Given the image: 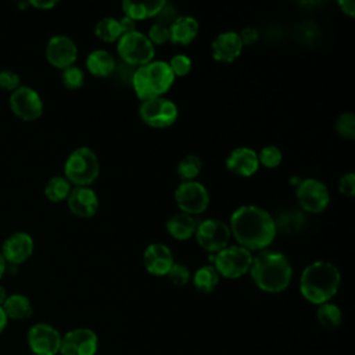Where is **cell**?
Here are the masks:
<instances>
[{
  "instance_id": "6da1fadb",
  "label": "cell",
  "mask_w": 355,
  "mask_h": 355,
  "mask_svg": "<svg viewBox=\"0 0 355 355\" xmlns=\"http://www.w3.org/2000/svg\"><path fill=\"white\" fill-rule=\"evenodd\" d=\"M229 229L239 245L250 251L266 250L277 233L275 218L252 204L241 205L232 212Z\"/></svg>"
},
{
  "instance_id": "7a4b0ae2",
  "label": "cell",
  "mask_w": 355,
  "mask_h": 355,
  "mask_svg": "<svg viewBox=\"0 0 355 355\" xmlns=\"http://www.w3.org/2000/svg\"><path fill=\"white\" fill-rule=\"evenodd\" d=\"M250 273L259 290L276 294L290 286L293 266L283 252L262 250L252 257Z\"/></svg>"
},
{
  "instance_id": "3957f363",
  "label": "cell",
  "mask_w": 355,
  "mask_h": 355,
  "mask_svg": "<svg viewBox=\"0 0 355 355\" xmlns=\"http://www.w3.org/2000/svg\"><path fill=\"white\" fill-rule=\"evenodd\" d=\"M341 275L337 266L329 261L318 259L306 265L300 277L302 297L315 305L329 302L338 291Z\"/></svg>"
},
{
  "instance_id": "277c9868",
  "label": "cell",
  "mask_w": 355,
  "mask_h": 355,
  "mask_svg": "<svg viewBox=\"0 0 355 355\" xmlns=\"http://www.w3.org/2000/svg\"><path fill=\"white\" fill-rule=\"evenodd\" d=\"M175 75L169 64L164 60H153L135 68L130 83L136 96L144 101L154 97H162L171 89Z\"/></svg>"
},
{
  "instance_id": "5b68a950",
  "label": "cell",
  "mask_w": 355,
  "mask_h": 355,
  "mask_svg": "<svg viewBox=\"0 0 355 355\" xmlns=\"http://www.w3.org/2000/svg\"><path fill=\"white\" fill-rule=\"evenodd\" d=\"M98 175V157L86 146L72 150L64 162V176L73 186H90Z\"/></svg>"
},
{
  "instance_id": "8992f818",
  "label": "cell",
  "mask_w": 355,
  "mask_h": 355,
  "mask_svg": "<svg viewBox=\"0 0 355 355\" xmlns=\"http://www.w3.org/2000/svg\"><path fill=\"white\" fill-rule=\"evenodd\" d=\"M252 257L254 255L250 250L239 244H233L219 250L211 255L209 259L219 276L226 279H239L250 272Z\"/></svg>"
},
{
  "instance_id": "52a82bcc",
  "label": "cell",
  "mask_w": 355,
  "mask_h": 355,
  "mask_svg": "<svg viewBox=\"0 0 355 355\" xmlns=\"http://www.w3.org/2000/svg\"><path fill=\"white\" fill-rule=\"evenodd\" d=\"M116 51L122 60V62L140 67L154 60L155 47L148 40L147 35L140 31H133L123 33L116 42Z\"/></svg>"
},
{
  "instance_id": "ba28073f",
  "label": "cell",
  "mask_w": 355,
  "mask_h": 355,
  "mask_svg": "<svg viewBox=\"0 0 355 355\" xmlns=\"http://www.w3.org/2000/svg\"><path fill=\"white\" fill-rule=\"evenodd\" d=\"M139 116L146 125L162 129L169 128L176 122L179 116V110L172 100L164 96L154 97L140 103Z\"/></svg>"
},
{
  "instance_id": "9c48e42d",
  "label": "cell",
  "mask_w": 355,
  "mask_h": 355,
  "mask_svg": "<svg viewBox=\"0 0 355 355\" xmlns=\"http://www.w3.org/2000/svg\"><path fill=\"white\" fill-rule=\"evenodd\" d=\"M295 198L304 211L319 214L327 208L330 193L322 180L316 178H305L295 186Z\"/></svg>"
},
{
  "instance_id": "30bf717a",
  "label": "cell",
  "mask_w": 355,
  "mask_h": 355,
  "mask_svg": "<svg viewBox=\"0 0 355 355\" xmlns=\"http://www.w3.org/2000/svg\"><path fill=\"white\" fill-rule=\"evenodd\" d=\"M173 197L179 209L193 216L202 214L209 205V193L207 187L197 180L180 182L175 189Z\"/></svg>"
},
{
  "instance_id": "8fae6325",
  "label": "cell",
  "mask_w": 355,
  "mask_h": 355,
  "mask_svg": "<svg viewBox=\"0 0 355 355\" xmlns=\"http://www.w3.org/2000/svg\"><path fill=\"white\" fill-rule=\"evenodd\" d=\"M194 236L201 248L208 252H218L229 245L232 233L226 222L216 218H208L198 222Z\"/></svg>"
},
{
  "instance_id": "7c38bea8",
  "label": "cell",
  "mask_w": 355,
  "mask_h": 355,
  "mask_svg": "<svg viewBox=\"0 0 355 355\" xmlns=\"http://www.w3.org/2000/svg\"><path fill=\"white\" fill-rule=\"evenodd\" d=\"M8 104L15 116L28 122L40 118L44 110L42 96L26 85H21L10 93Z\"/></svg>"
},
{
  "instance_id": "4fadbf2b",
  "label": "cell",
  "mask_w": 355,
  "mask_h": 355,
  "mask_svg": "<svg viewBox=\"0 0 355 355\" xmlns=\"http://www.w3.org/2000/svg\"><path fill=\"white\" fill-rule=\"evenodd\" d=\"M62 336L49 323H36L26 333L28 347L35 355H57Z\"/></svg>"
},
{
  "instance_id": "5bb4252c",
  "label": "cell",
  "mask_w": 355,
  "mask_h": 355,
  "mask_svg": "<svg viewBox=\"0 0 355 355\" xmlns=\"http://www.w3.org/2000/svg\"><path fill=\"white\" fill-rule=\"evenodd\" d=\"M98 348L97 334L87 327H76L61 338L60 355H96Z\"/></svg>"
},
{
  "instance_id": "9a60e30c",
  "label": "cell",
  "mask_w": 355,
  "mask_h": 355,
  "mask_svg": "<svg viewBox=\"0 0 355 355\" xmlns=\"http://www.w3.org/2000/svg\"><path fill=\"white\" fill-rule=\"evenodd\" d=\"M44 53H46L47 61L53 67L58 69H64L75 64L78 57V46L72 37L58 33V35H53L47 40Z\"/></svg>"
},
{
  "instance_id": "2e32d148",
  "label": "cell",
  "mask_w": 355,
  "mask_h": 355,
  "mask_svg": "<svg viewBox=\"0 0 355 355\" xmlns=\"http://www.w3.org/2000/svg\"><path fill=\"white\" fill-rule=\"evenodd\" d=\"M35 250L33 239L29 233L18 230L7 236L1 244L0 254L8 265L18 266L31 258Z\"/></svg>"
},
{
  "instance_id": "e0dca14e",
  "label": "cell",
  "mask_w": 355,
  "mask_h": 355,
  "mask_svg": "<svg viewBox=\"0 0 355 355\" xmlns=\"http://www.w3.org/2000/svg\"><path fill=\"white\" fill-rule=\"evenodd\" d=\"M67 204L75 216L92 218L98 209V197L89 186H75L67 198Z\"/></svg>"
},
{
  "instance_id": "ac0fdd59",
  "label": "cell",
  "mask_w": 355,
  "mask_h": 355,
  "mask_svg": "<svg viewBox=\"0 0 355 355\" xmlns=\"http://www.w3.org/2000/svg\"><path fill=\"white\" fill-rule=\"evenodd\" d=\"M143 263L148 273L154 276H165L175 261L173 254L166 244L151 243L143 252Z\"/></svg>"
},
{
  "instance_id": "d6986e66",
  "label": "cell",
  "mask_w": 355,
  "mask_h": 355,
  "mask_svg": "<svg viewBox=\"0 0 355 355\" xmlns=\"http://www.w3.org/2000/svg\"><path fill=\"white\" fill-rule=\"evenodd\" d=\"M226 168L237 175V176H243V178H248L251 175H254L258 168H259V162H258V154L254 148L251 147H236L233 148L226 159H225Z\"/></svg>"
},
{
  "instance_id": "ffe728a7",
  "label": "cell",
  "mask_w": 355,
  "mask_h": 355,
  "mask_svg": "<svg viewBox=\"0 0 355 355\" xmlns=\"http://www.w3.org/2000/svg\"><path fill=\"white\" fill-rule=\"evenodd\" d=\"M212 57L220 62L234 61L243 51L240 36L234 31H225L218 33L211 44Z\"/></svg>"
},
{
  "instance_id": "44dd1931",
  "label": "cell",
  "mask_w": 355,
  "mask_h": 355,
  "mask_svg": "<svg viewBox=\"0 0 355 355\" xmlns=\"http://www.w3.org/2000/svg\"><path fill=\"white\" fill-rule=\"evenodd\" d=\"M168 28H169V42H172L173 44L186 46L191 43L198 35L200 24L191 15H179Z\"/></svg>"
},
{
  "instance_id": "7402d4cb",
  "label": "cell",
  "mask_w": 355,
  "mask_h": 355,
  "mask_svg": "<svg viewBox=\"0 0 355 355\" xmlns=\"http://www.w3.org/2000/svg\"><path fill=\"white\" fill-rule=\"evenodd\" d=\"M197 225H198L197 219L193 215H189L184 212L173 214L165 222V227L168 233L176 240H187L191 236H194Z\"/></svg>"
},
{
  "instance_id": "603a6c76",
  "label": "cell",
  "mask_w": 355,
  "mask_h": 355,
  "mask_svg": "<svg viewBox=\"0 0 355 355\" xmlns=\"http://www.w3.org/2000/svg\"><path fill=\"white\" fill-rule=\"evenodd\" d=\"M86 68L87 71L98 78H105L112 75L116 61L114 58V55L104 49H96L93 51H90L86 55Z\"/></svg>"
},
{
  "instance_id": "cb8c5ba5",
  "label": "cell",
  "mask_w": 355,
  "mask_h": 355,
  "mask_svg": "<svg viewBox=\"0 0 355 355\" xmlns=\"http://www.w3.org/2000/svg\"><path fill=\"white\" fill-rule=\"evenodd\" d=\"M6 316L12 320H24L32 316L33 306L31 300L19 293L8 294L4 304L1 305Z\"/></svg>"
},
{
  "instance_id": "d4e9b609",
  "label": "cell",
  "mask_w": 355,
  "mask_h": 355,
  "mask_svg": "<svg viewBox=\"0 0 355 355\" xmlns=\"http://www.w3.org/2000/svg\"><path fill=\"white\" fill-rule=\"evenodd\" d=\"M166 1L164 0H151V1H144V3H133L129 0L122 1V8L126 17L137 21V19H144L148 17H155L159 10L164 7Z\"/></svg>"
},
{
  "instance_id": "484cf974",
  "label": "cell",
  "mask_w": 355,
  "mask_h": 355,
  "mask_svg": "<svg viewBox=\"0 0 355 355\" xmlns=\"http://www.w3.org/2000/svg\"><path fill=\"white\" fill-rule=\"evenodd\" d=\"M219 275L212 265H202L196 269L194 275L191 276V282L194 288L201 294L212 293L216 286L219 284Z\"/></svg>"
},
{
  "instance_id": "4316f807",
  "label": "cell",
  "mask_w": 355,
  "mask_h": 355,
  "mask_svg": "<svg viewBox=\"0 0 355 355\" xmlns=\"http://www.w3.org/2000/svg\"><path fill=\"white\" fill-rule=\"evenodd\" d=\"M72 190V184L65 176L57 175L47 180L44 186V196L51 202L65 201Z\"/></svg>"
},
{
  "instance_id": "83f0119b",
  "label": "cell",
  "mask_w": 355,
  "mask_h": 355,
  "mask_svg": "<svg viewBox=\"0 0 355 355\" xmlns=\"http://www.w3.org/2000/svg\"><path fill=\"white\" fill-rule=\"evenodd\" d=\"M316 319L322 327L326 330H336L340 327L343 322V313L338 305L333 302H324L318 305L316 309Z\"/></svg>"
},
{
  "instance_id": "f1b7e54d",
  "label": "cell",
  "mask_w": 355,
  "mask_h": 355,
  "mask_svg": "<svg viewBox=\"0 0 355 355\" xmlns=\"http://www.w3.org/2000/svg\"><path fill=\"white\" fill-rule=\"evenodd\" d=\"M94 35L105 42V43H111V42H118V39L123 35L119 19L114 18V17H104L101 19L97 21V24L94 25Z\"/></svg>"
},
{
  "instance_id": "f546056e",
  "label": "cell",
  "mask_w": 355,
  "mask_h": 355,
  "mask_svg": "<svg viewBox=\"0 0 355 355\" xmlns=\"http://www.w3.org/2000/svg\"><path fill=\"white\" fill-rule=\"evenodd\" d=\"M201 169H202L201 158L196 154H187L178 162L176 173L182 182H189V180H196Z\"/></svg>"
},
{
  "instance_id": "4dcf8cb0",
  "label": "cell",
  "mask_w": 355,
  "mask_h": 355,
  "mask_svg": "<svg viewBox=\"0 0 355 355\" xmlns=\"http://www.w3.org/2000/svg\"><path fill=\"white\" fill-rule=\"evenodd\" d=\"M304 215L295 209H290L286 212H282L276 219V230H282L283 233H294L301 229L304 225Z\"/></svg>"
},
{
  "instance_id": "1f68e13d",
  "label": "cell",
  "mask_w": 355,
  "mask_h": 355,
  "mask_svg": "<svg viewBox=\"0 0 355 355\" xmlns=\"http://www.w3.org/2000/svg\"><path fill=\"white\" fill-rule=\"evenodd\" d=\"M61 83L68 90H78L85 83V72L78 65H69L61 69Z\"/></svg>"
},
{
  "instance_id": "d6a6232c",
  "label": "cell",
  "mask_w": 355,
  "mask_h": 355,
  "mask_svg": "<svg viewBox=\"0 0 355 355\" xmlns=\"http://www.w3.org/2000/svg\"><path fill=\"white\" fill-rule=\"evenodd\" d=\"M336 132L348 140L355 139V115L354 112L348 111V112H343L337 116L336 123H334Z\"/></svg>"
},
{
  "instance_id": "836d02e7",
  "label": "cell",
  "mask_w": 355,
  "mask_h": 355,
  "mask_svg": "<svg viewBox=\"0 0 355 355\" xmlns=\"http://www.w3.org/2000/svg\"><path fill=\"white\" fill-rule=\"evenodd\" d=\"M257 154H258L259 165H263L266 168H276L280 165V162L283 159L280 148L273 144L262 147L259 150V153H257Z\"/></svg>"
},
{
  "instance_id": "e575fe53",
  "label": "cell",
  "mask_w": 355,
  "mask_h": 355,
  "mask_svg": "<svg viewBox=\"0 0 355 355\" xmlns=\"http://www.w3.org/2000/svg\"><path fill=\"white\" fill-rule=\"evenodd\" d=\"M165 276L168 277V280L172 284H175V286H184V284H187L190 282L191 272L187 268V265L180 263V262H175Z\"/></svg>"
},
{
  "instance_id": "d590c367",
  "label": "cell",
  "mask_w": 355,
  "mask_h": 355,
  "mask_svg": "<svg viewBox=\"0 0 355 355\" xmlns=\"http://www.w3.org/2000/svg\"><path fill=\"white\" fill-rule=\"evenodd\" d=\"M168 64H169V67H171V69H172L175 78H176V76H184V75H187V73L190 72V69H191V65H193L191 58H190L187 54H183V53H179V54L172 55V58L169 60Z\"/></svg>"
},
{
  "instance_id": "8d00e7d4",
  "label": "cell",
  "mask_w": 355,
  "mask_h": 355,
  "mask_svg": "<svg viewBox=\"0 0 355 355\" xmlns=\"http://www.w3.org/2000/svg\"><path fill=\"white\" fill-rule=\"evenodd\" d=\"M147 37L148 40L155 46V44H164L166 42H169V28L161 24L154 22L148 32H147Z\"/></svg>"
},
{
  "instance_id": "74e56055",
  "label": "cell",
  "mask_w": 355,
  "mask_h": 355,
  "mask_svg": "<svg viewBox=\"0 0 355 355\" xmlns=\"http://www.w3.org/2000/svg\"><path fill=\"white\" fill-rule=\"evenodd\" d=\"M21 86L19 75L11 69H1L0 71V89L7 92H14L17 87Z\"/></svg>"
},
{
  "instance_id": "f35d334b",
  "label": "cell",
  "mask_w": 355,
  "mask_h": 355,
  "mask_svg": "<svg viewBox=\"0 0 355 355\" xmlns=\"http://www.w3.org/2000/svg\"><path fill=\"white\" fill-rule=\"evenodd\" d=\"M338 191L348 198L355 196V173L354 172H347L341 175V178L338 179Z\"/></svg>"
},
{
  "instance_id": "ab89813d",
  "label": "cell",
  "mask_w": 355,
  "mask_h": 355,
  "mask_svg": "<svg viewBox=\"0 0 355 355\" xmlns=\"http://www.w3.org/2000/svg\"><path fill=\"white\" fill-rule=\"evenodd\" d=\"M158 18V22L157 24H161V25H165V26H169L175 18H176V11H175V7L165 3L164 7L159 10V12L155 15Z\"/></svg>"
},
{
  "instance_id": "60d3db41",
  "label": "cell",
  "mask_w": 355,
  "mask_h": 355,
  "mask_svg": "<svg viewBox=\"0 0 355 355\" xmlns=\"http://www.w3.org/2000/svg\"><path fill=\"white\" fill-rule=\"evenodd\" d=\"M240 36V40L244 46H252L258 40V31L252 26H245L240 32H237Z\"/></svg>"
},
{
  "instance_id": "b9f144b4",
  "label": "cell",
  "mask_w": 355,
  "mask_h": 355,
  "mask_svg": "<svg viewBox=\"0 0 355 355\" xmlns=\"http://www.w3.org/2000/svg\"><path fill=\"white\" fill-rule=\"evenodd\" d=\"M338 7L348 17L355 15V1L354 0H338Z\"/></svg>"
},
{
  "instance_id": "7bdbcfd3",
  "label": "cell",
  "mask_w": 355,
  "mask_h": 355,
  "mask_svg": "<svg viewBox=\"0 0 355 355\" xmlns=\"http://www.w3.org/2000/svg\"><path fill=\"white\" fill-rule=\"evenodd\" d=\"M31 6L39 8V10H50L57 6V0H29L28 1Z\"/></svg>"
},
{
  "instance_id": "ee69618b",
  "label": "cell",
  "mask_w": 355,
  "mask_h": 355,
  "mask_svg": "<svg viewBox=\"0 0 355 355\" xmlns=\"http://www.w3.org/2000/svg\"><path fill=\"white\" fill-rule=\"evenodd\" d=\"M119 24H121V28H122V32L123 33H128V32H133L136 31V21L123 15L122 18H119Z\"/></svg>"
},
{
  "instance_id": "f6af8a7d",
  "label": "cell",
  "mask_w": 355,
  "mask_h": 355,
  "mask_svg": "<svg viewBox=\"0 0 355 355\" xmlns=\"http://www.w3.org/2000/svg\"><path fill=\"white\" fill-rule=\"evenodd\" d=\"M7 323H8V318L6 316L3 308L0 306V334L4 331V329L7 327Z\"/></svg>"
},
{
  "instance_id": "bcb514c9",
  "label": "cell",
  "mask_w": 355,
  "mask_h": 355,
  "mask_svg": "<svg viewBox=\"0 0 355 355\" xmlns=\"http://www.w3.org/2000/svg\"><path fill=\"white\" fill-rule=\"evenodd\" d=\"M6 266H7V262L4 261L3 255L0 254V280H1V277L4 276V273H6Z\"/></svg>"
},
{
  "instance_id": "7dc6e473",
  "label": "cell",
  "mask_w": 355,
  "mask_h": 355,
  "mask_svg": "<svg viewBox=\"0 0 355 355\" xmlns=\"http://www.w3.org/2000/svg\"><path fill=\"white\" fill-rule=\"evenodd\" d=\"M7 290L4 288V286H1L0 284V306L4 304V301H6V298H7Z\"/></svg>"
},
{
  "instance_id": "c3c4849f",
  "label": "cell",
  "mask_w": 355,
  "mask_h": 355,
  "mask_svg": "<svg viewBox=\"0 0 355 355\" xmlns=\"http://www.w3.org/2000/svg\"><path fill=\"white\" fill-rule=\"evenodd\" d=\"M31 355H35V354H31Z\"/></svg>"
}]
</instances>
